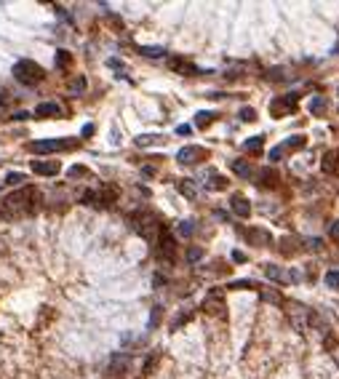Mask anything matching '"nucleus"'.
I'll return each mask as SVG.
<instances>
[{
	"label": "nucleus",
	"instance_id": "f257e3e1",
	"mask_svg": "<svg viewBox=\"0 0 339 379\" xmlns=\"http://www.w3.org/2000/svg\"><path fill=\"white\" fill-rule=\"evenodd\" d=\"M37 198L40 195H37L35 187H24V190H16V193L6 195L0 201V219H19L24 214H32Z\"/></svg>",
	"mask_w": 339,
	"mask_h": 379
},
{
	"label": "nucleus",
	"instance_id": "f03ea898",
	"mask_svg": "<svg viewBox=\"0 0 339 379\" xmlns=\"http://www.w3.org/2000/svg\"><path fill=\"white\" fill-rule=\"evenodd\" d=\"M131 224H134V230L142 235L147 243H158V241H161V222H158L155 214L139 211V214L131 216Z\"/></svg>",
	"mask_w": 339,
	"mask_h": 379
},
{
	"label": "nucleus",
	"instance_id": "7ed1b4c3",
	"mask_svg": "<svg viewBox=\"0 0 339 379\" xmlns=\"http://www.w3.org/2000/svg\"><path fill=\"white\" fill-rule=\"evenodd\" d=\"M14 78L19 83H24V86H35V83H40L45 78V72H43L40 64H35L30 59H22V62L14 64Z\"/></svg>",
	"mask_w": 339,
	"mask_h": 379
},
{
	"label": "nucleus",
	"instance_id": "20e7f679",
	"mask_svg": "<svg viewBox=\"0 0 339 379\" xmlns=\"http://www.w3.org/2000/svg\"><path fill=\"white\" fill-rule=\"evenodd\" d=\"M297 102H299V93H286L283 99H272L270 102V112L275 118H283V115H291L297 110Z\"/></svg>",
	"mask_w": 339,
	"mask_h": 379
},
{
	"label": "nucleus",
	"instance_id": "39448f33",
	"mask_svg": "<svg viewBox=\"0 0 339 379\" xmlns=\"http://www.w3.org/2000/svg\"><path fill=\"white\" fill-rule=\"evenodd\" d=\"M72 147V141H64V139H43V141H32L30 150L37 155H49V153H59V150H67Z\"/></svg>",
	"mask_w": 339,
	"mask_h": 379
},
{
	"label": "nucleus",
	"instance_id": "423d86ee",
	"mask_svg": "<svg viewBox=\"0 0 339 379\" xmlns=\"http://www.w3.org/2000/svg\"><path fill=\"white\" fill-rule=\"evenodd\" d=\"M179 163L182 166H195V163H201L203 158H209V153H206L203 147H198V145H187V147H182L179 150Z\"/></svg>",
	"mask_w": 339,
	"mask_h": 379
},
{
	"label": "nucleus",
	"instance_id": "0eeeda50",
	"mask_svg": "<svg viewBox=\"0 0 339 379\" xmlns=\"http://www.w3.org/2000/svg\"><path fill=\"white\" fill-rule=\"evenodd\" d=\"M32 171L40 174V176H56L59 174V163H56V160H35Z\"/></svg>",
	"mask_w": 339,
	"mask_h": 379
},
{
	"label": "nucleus",
	"instance_id": "6e6552de",
	"mask_svg": "<svg viewBox=\"0 0 339 379\" xmlns=\"http://www.w3.org/2000/svg\"><path fill=\"white\" fill-rule=\"evenodd\" d=\"M158 243H161V259L174 262V257H176V241L171 238V235H166V232H163V238L158 241Z\"/></svg>",
	"mask_w": 339,
	"mask_h": 379
},
{
	"label": "nucleus",
	"instance_id": "1a4fd4ad",
	"mask_svg": "<svg viewBox=\"0 0 339 379\" xmlns=\"http://www.w3.org/2000/svg\"><path fill=\"white\" fill-rule=\"evenodd\" d=\"M321 168H323V174L339 171V150H328V153L323 155V160H321Z\"/></svg>",
	"mask_w": 339,
	"mask_h": 379
},
{
	"label": "nucleus",
	"instance_id": "9d476101",
	"mask_svg": "<svg viewBox=\"0 0 339 379\" xmlns=\"http://www.w3.org/2000/svg\"><path fill=\"white\" fill-rule=\"evenodd\" d=\"M35 115L37 118H56V115H62V107L56 102H43L35 107Z\"/></svg>",
	"mask_w": 339,
	"mask_h": 379
},
{
	"label": "nucleus",
	"instance_id": "9b49d317",
	"mask_svg": "<svg viewBox=\"0 0 339 379\" xmlns=\"http://www.w3.org/2000/svg\"><path fill=\"white\" fill-rule=\"evenodd\" d=\"M246 238H249L254 246H267V243H272L270 232H267V230H259V227H251V230L246 232Z\"/></svg>",
	"mask_w": 339,
	"mask_h": 379
},
{
	"label": "nucleus",
	"instance_id": "f8f14e48",
	"mask_svg": "<svg viewBox=\"0 0 339 379\" xmlns=\"http://www.w3.org/2000/svg\"><path fill=\"white\" fill-rule=\"evenodd\" d=\"M230 206H232V211L238 214V216H243V219H246V216L251 214V203H249V201H246V198H243V195H232Z\"/></svg>",
	"mask_w": 339,
	"mask_h": 379
},
{
	"label": "nucleus",
	"instance_id": "ddd939ff",
	"mask_svg": "<svg viewBox=\"0 0 339 379\" xmlns=\"http://www.w3.org/2000/svg\"><path fill=\"white\" fill-rule=\"evenodd\" d=\"M176 190H179L184 198H190V201H195V198H198V184L190 182V179H182V182L176 184Z\"/></svg>",
	"mask_w": 339,
	"mask_h": 379
},
{
	"label": "nucleus",
	"instance_id": "4468645a",
	"mask_svg": "<svg viewBox=\"0 0 339 379\" xmlns=\"http://www.w3.org/2000/svg\"><path fill=\"white\" fill-rule=\"evenodd\" d=\"M126 368H128V358L126 355H112L110 358V371L112 374H123Z\"/></svg>",
	"mask_w": 339,
	"mask_h": 379
},
{
	"label": "nucleus",
	"instance_id": "2eb2a0df",
	"mask_svg": "<svg viewBox=\"0 0 339 379\" xmlns=\"http://www.w3.org/2000/svg\"><path fill=\"white\" fill-rule=\"evenodd\" d=\"M262 147H265V136H251V139H246L243 141V150H246V153H262Z\"/></svg>",
	"mask_w": 339,
	"mask_h": 379
},
{
	"label": "nucleus",
	"instance_id": "dca6fc26",
	"mask_svg": "<svg viewBox=\"0 0 339 379\" xmlns=\"http://www.w3.org/2000/svg\"><path fill=\"white\" fill-rule=\"evenodd\" d=\"M216 120V112H198V115H195V126L198 128H206V126H211V123Z\"/></svg>",
	"mask_w": 339,
	"mask_h": 379
},
{
	"label": "nucleus",
	"instance_id": "f3484780",
	"mask_svg": "<svg viewBox=\"0 0 339 379\" xmlns=\"http://www.w3.org/2000/svg\"><path fill=\"white\" fill-rule=\"evenodd\" d=\"M232 171L243 176V179H249L251 176V166H249V160H232Z\"/></svg>",
	"mask_w": 339,
	"mask_h": 379
},
{
	"label": "nucleus",
	"instance_id": "a211bd4d",
	"mask_svg": "<svg viewBox=\"0 0 339 379\" xmlns=\"http://www.w3.org/2000/svg\"><path fill=\"white\" fill-rule=\"evenodd\" d=\"M305 145H307V136H291V139H286L280 147H283V150H302Z\"/></svg>",
	"mask_w": 339,
	"mask_h": 379
},
{
	"label": "nucleus",
	"instance_id": "6ab92c4d",
	"mask_svg": "<svg viewBox=\"0 0 339 379\" xmlns=\"http://www.w3.org/2000/svg\"><path fill=\"white\" fill-rule=\"evenodd\" d=\"M275 179H278V174L270 171V168H262V171H259V182L265 184V187H275Z\"/></svg>",
	"mask_w": 339,
	"mask_h": 379
},
{
	"label": "nucleus",
	"instance_id": "aec40b11",
	"mask_svg": "<svg viewBox=\"0 0 339 379\" xmlns=\"http://www.w3.org/2000/svg\"><path fill=\"white\" fill-rule=\"evenodd\" d=\"M326 107H328V104H326V99H323V97H315L313 102H310V112H313V115H323Z\"/></svg>",
	"mask_w": 339,
	"mask_h": 379
},
{
	"label": "nucleus",
	"instance_id": "412c9836",
	"mask_svg": "<svg viewBox=\"0 0 339 379\" xmlns=\"http://www.w3.org/2000/svg\"><path fill=\"white\" fill-rule=\"evenodd\" d=\"M139 51H142L144 56H150V59H158V56H163V54H166L163 45H142Z\"/></svg>",
	"mask_w": 339,
	"mask_h": 379
},
{
	"label": "nucleus",
	"instance_id": "4be33fe9",
	"mask_svg": "<svg viewBox=\"0 0 339 379\" xmlns=\"http://www.w3.org/2000/svg\"><path fill=\"white\" fill-rule=\"evenodd\" d=\"M163 136H155V134H144V136H136V145L139 147H150V145H161Z\"/></svg>",
	"mask_w": 339,
	"mask_h": 379
},
{
	"label": "nucleus",
	"instance_id": "5701e85b",
	"mask_svg": "<svg viewBox=\"0 0 339 379\" xmlns=\"http://www.w3.org/2000/svg\"><path fill=\"white\" fill-rule=\"evenodd\" d=\"M262 299H265V302H272V305H283V297H280L275 289H265V291H262Z\"/></svg>",
	"mask_w": 339,
	"mask_h": 379
},
{
	"label": "nucleus",
	"instance_id": "b1692460",
	"mask_svg": "<svg viewBox=\"0 0 339 379\" xmlns=\"http://www.w3.org/2000/svg\"><path fill=\"white\" fill-rule=\"evenodd\" d=\"M176 232L182 235V238H190V235L195 232V224H192L190 219H184V222H179V224H176Z\"/></svg>",
	"mask_w": 339,
	"mask_h": 379
},
{
	"label": "nucleus",
	"instance_id": "393cba45",
	"mask_svg": "<svg viewBox=\"0 0 339 379\" xmlns=\"http://www.w3.org/2000/svg\"><path fill=\"white\" fill-rule=\"evenodd\" d=\"M280 251H283V254H297L299 251L297 238H283V241H280Z\"/></svg>",
	"mask_w": 339,
	"mask_h": 379
},
{
	"label": "nucleus",
	"instance_id": "a878e982",
	"mask_svg": "<svg viewBox=\"0 0 339 379\" xmlns=\"http://www.w3.org/2000/svg\"><path fill=\"white\" fill-rule=\"evenodd\" d=\"M70 62H72V56L70 51H56V67L64 70V67H70Z\"/></svg>",
	"mask_w": 339,
	"mask_h": 379
},
{
	"label": "nucleus",
	"instance_id": "bb28decb",
	"mask_svg": "<svg viewBox=\"0 0 339 379\" xmlns=\"http://www.w3.org/2000/svg\"><path fill=\"white\" fill-rule=\"evenodd\" d=\"M96 201H102V203H112V201H115V190H112V187L99 190V193H96Z\"/></svg>",
	"mask_w": 339,
	"mask_h": 379
},
{
	"label": "nucleus",
	"instance_id": "cd10ccee",
	"mask_svg": "<svg viewBox=\"0 0 339 379\" xmlns=\"http://www.w3.org/2000/svg\"><path fill=\"white\" fill-rule=\"evenodd\" d=\"M67 88H70V93H80V91H86V78H72Z\"/></svg>",
	"mask_w": 339,
	"mask_h": 379
},
{
	"label": "nucleus",
	"instance_id": "c85d7f7f",
	"mask_svg": "<svg viewBox=\"0 0 339 379\" xmlns=\"http://www.w3.org/2000/svg\"><path fill=\"white\" fill-rule=\"evenodd\" d=\"M209 187H211V190H224V187H227V179H224V176H219V174H211V182H209Z\"/></svg>",
	"mask_w": 339,
	"mask_h": 379
},
{
	"label": "nucleus",
	"instance_id": "c756f323",
	"mask_svg": "<svg viewBox=\"0 0 339 379\" xmlns=\"http://www.w3.org/2000/svg\"><path fill=\"white\" fill-rule=\"evenodd\" d=\"M326 286H328V289H336V291H339V272H336V270L326 272Z\"/></svg>",
	"mask_w": 339,
	"mask_h": 379
},
{
	"label": "nucleus",
	"instance_id": "7c9ffc66",
	"mask_svg": "<svg viewBox=\"0 0 339 379\" xmlns=\"http://www.w3.org/2000/svg\"><path fill=\"white\" fill-rule=\"evenodd\" d=\"M161 312H163L161 305L153 307V315H150V328H158V323H161Z\"/></svg>",
	"mask_w": 339,
	"mask_h": 379
},
{
	"label": "nucleus",
	"instance_id": "2f4dec72",
	"mask_svg": "<svg viewBox=\"0 0 339 379\" xmlns=\"http://www.w3.org/2000/svg\"><path fill=\"white\" fill-rule=\"evenodd\" d=\"M265 275H267L270 280H280V275H283V270H278L275 264H267V267H265Z\"/></svg>",
	"mask_w": 339,
	"mask_h": 379
},
{
	"label": "nucleus",
	"instance_id": "473e14b6",
	"mask_svg": "<svg viewBox=\"0 0 339 379\" xmlns=\"http://www.w3.org/2000/svg\"><path fill=\"white\" fill-rule=\"evenodd\" d=\"M238 115H240V120H257V110H254V107H240V112H238Z\"/></svg>",
	"mask_w": 339,
	"mask_h": 379
},
{
	"label": "nucleus",
	"instance_id": "72a5a7b5",
	"mask_svg": "<svg viewBox=\"0 0 339 379\" xmlns=\"http://www.w3.org/2000/svg\"><path fill=\"white\" fill-rule=\"evenodd\" d=\"M22 182H24V174H19V171L6 174V184H22Z\"/></svg>",
	"mask_w": 339,
	"mask_h": 379
},
{
	"label": "nucleus",
	"instance_id": "f704fd0d",
	"mask_svg": "<svg viewBox=\"0 0 339 379\" xmlns=\"http://www.w3.org/2000/svg\"><path fill=\"white\" fill-rule=\"evenodd\" d=\"M267 78H270L272 83H280V80H286L288 75H286V70H272V72L267 75Z\"/></svg>",
	"mask_w": 339,
	"mask_h": 379
},
{
	"label": "nucleus",
	"instance_id": "c9c22d12",
	"mask_svg": "<svg viewBox=\"0 0 339 379\" xmlns=\"http://www.w3.org/2000/svg\"><path fill=\"white\" fill-rule=\"evenodd\" d=\"M86 174H88V171H86L83 166H72L70 171H67V176H72V179H75V176H86Z\"/></svg>",
	"mask_w": 339,
	"mask_h": 379
},
{
	"label": "nucleus",
	"instance_id": "e433bc0d",
	"mask_svg": "<svg viewBox=\"0 0 339 379\" xmlns=\"http://www.w3.org/2000/svg\"><path fill=\"white\" fill-rule=\"evenodd\" d=\"M232 289H251V286H257L254 280H235V283H230Z\"/></svg>",
	"mask_w": 339,
	"mask_h": 379
},
{
	"label": "nucleus",
	"instance_id": "4c0bfd02",
	"mask_svg": "<svg viewBox=\"0 0 339 379\" xmlns=\"http://www.w3.org/2000/svg\"><path fill=\"white\" fill-rule=\"evenodd\" d=\"M283 153H286L283 147H272L270 150V160H280V158H283Z\"/></svg>",
	"mask_w": 339,
	"mask_h": 379
},
{
	"label": "nucleus",
	"instance_id": "58836bf2",
	"mask_svg": "<svg viewBox=\"0 0 339 379\" xmlns=\"http://www.w3.org/2000/svg\"><path fill=\"white\" fill-rule=\"evenodd\" d=\"M328 235H331L334 241H339V219L331 222V227H328Z\"/></svg>",
	"mask_w": 339,
	"mask_h": 379
},
{
	"label": "nucleus",
	"instance_id": "ea45409f",
	"mask_svg": "<svg viewBox=\"0 0 339 379\" xmlns=\"http://www.w3.org/2000/svg\"><path fill=\"white\" fill-rule=\"evenodd\" d=\"M201 257H203V251H201V249H190V251H187V259H190V262H198Z\"/></svg>",
	"mask_w": 339,
	"mask_h": 379
},
{
	"label": "nucleus",
	"instance_id": "a19ab883",
	"mask_svg": "<svg viewBox=\"0 0 339 379\" xmlns=\"http://www.w3.org/2000/svg\"><path fill=\"white\" fill-rule=\"evenodd\" d=\"M190 131H192V126H187V123H182V126H176V134H179V136H187Z\"/></svg>",
	"mask_w": 339,
	"mask_h": 379
},
{
	"label": "nucleus",
	"instance_id": "79ce46f5",
	"mask_svg": "<svg viewBox=\"0 0 339 379\" xmlns=\"http://www.w3.org/2000/svg\"><path fill=\"white\" fill-rule=\"evenodd\" d=\"M328 345H331V342H328ZM331 355H334V363L339 366V345H331Z\"/></svg>",
	"mask_w": 339,
	"mask_h": 379
},
{
	"label": "nucleus",
	"instance_id": "37998d69",
	"mask_svg": "<svg viewBox=\"0 0 339 379\" xmlns=\"http://www.w3.org/2000/svg\"><path fill=\"white\" fill-rule=\"evenodd\" d=\"M232 259H235V262H246V254H240V251H232Z\"/></svg>",
	"mask_w": 339,
	"mask_h": 379
},
{
	"label": "nucleus",
	"instance_id": "c03bdc74",
	"mask_svg": "<svg viewBox=\"0 0 339 379\" xmlns=\"http://www.w3.org/2000/svg\"><path fill=\"white\" fill-rule=\"evenodd\" d=\"M307 249H321V241L313 238V241H307Z\"/></svg>",
	"mask_w": 339,
	"mask_h": 379
},
{
	"label": "nucleus",
	"instance_id": "a18cd8bd",
	"mask_svg": "<svg viewBox=\"0 0 339 379\" xmlns=\"http://www.w3.org/2000/svg\"><path fill=\"white\" fill-rule=\"evenodd\" d=\"M93 134V126H91V123H88V126H83V136H91Z\"/></svg>",
	"mask_w": 339,
	"mask_h": 379
},
{
	"label": "nucleus",
	"instance_id": "49530a36",
	"mask_svg": "<svg viewBox=\"0 0 339 379\" xmlns=\"http://www.w3.org/2000/svg\"><path fill=\"white\" fill-rule=\"evenodd\" d=\"M334 54H339V43H336V45H334Z\"/></svg>",
	"mask_w": 339,
	"mask_h": 379
},
{
	"label": "nucleus",
	"instance_id": "de8ad7c7",
	"mask_svg": "<svg viewBox=\"0 0 339 379\" xmlns=\"http://www.w3.org/2000/svg\"><path fill=\"white\" fill-rule=\"evenodd\" d=\"M3 184H6V179H0V187H3Z\"/></svg>",
	"mask_w": 339,
	"mask_h": 379
}]
</instances>
